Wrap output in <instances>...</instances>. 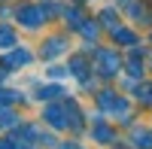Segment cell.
Returning a JSON list of instances; mask_svg holds the SVG:
<instances>
[{
    "label": "cell",
    "mask_w": 152,
    "mask_h": 149,
    "mask_svg": "<svg viewBox=\"0 0 152 149\" xmlns=\"http://www.w3.org/2000/svg\"><path fill=\"white\" fill-rule=\"evenodd\" d=\"M12 40H15V37H12V31H9V28H0V49H9Z\"/></svg>",
    "instance_id": "6da1fadb"
}]
</instances>
